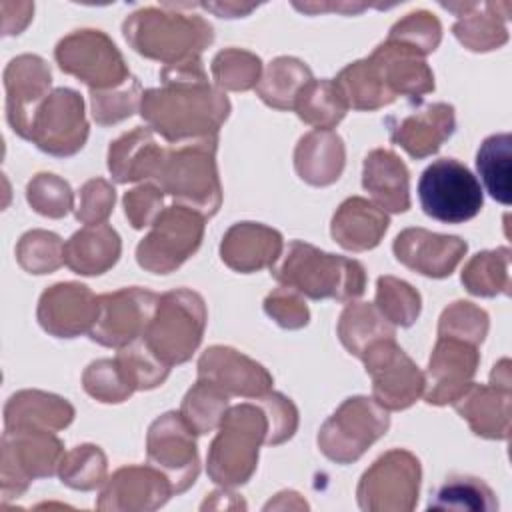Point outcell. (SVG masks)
Segmentation results:
<instances>
[{
    "instance_id": "obj_1",
    "label": "cell",
    "mask_w": 512,
    "mask_h": 512,
    "mask_svg": "<svg viewBox=\"0 0 512 512\" xmlns=\"http://www.w3.org/2000/svg\"><path fill=\"white\" fill-rule=\"evenodd\" d=\"M162 80L164 88L142 94V118L176 144L214 138L230 104L224 94L208 86L200 60L164 68Z\"/></svg>"
},
{
    "instance_id": "obj_2",
    "label": "cell",
    "mask_w": 512,
    "mask_h": 512,
    "mask_svg": "<svg viewBox=\"0 0 512 512\" xmlns=\"http://www.w3.org/2000/svg\"><path fill=\"white\" fill-rule=\"evenodd\" d=\"M268 440L270 416L262 400L230 408L208 450V476L224 488L242 486L256 470L258 446Z\"/></svg>"
},
{
    "instance_id": "obj_3",
    "label": "cell",
    "mask_w": 512,
    "mask_h": 512,
    "mask_svg": "<svg viewBox=\"0 0 512 512\" xmlns=\"http://www.w3.org/2000/svg\"><path fill=\"white\" fill-rule=\"evenodd\" d=\"M274 278L314 300H354L366 286V274L358 260L320 252L300 240L290 242L284 262L274 270Z\"/></svg>"
},
{
    "instance_id": "obj_4",
    "label": "cell",
    "mask_w": 512,
    "mask_h": 512,
    "mask_svg": "<svg viewBox=\"0 0 512 512\" xmlns=\"http://www.w3.org/2000/svg\"><path fill=\"white\" fill-rule=\"evenodd\" d=\"M216 136L180 144L166 150L154 176L162 192L174 196L180 206L202 216H212L220 206V182L214 164Z\"/></svg>"
},
{
    "instance_id": "obj_5",
    "label": "cell",
    "mask_w": 512,
    "mask_h": 512,
    "mask_svg": "<svg viewBox=\"0 0 512 512\" xmlns=\"http://www.w3.org/2000/svg\"><path fill=\"white\" fill-rule=\"evenodd\" d=\"M206 308L202 298L190 290H172L160 296L156 312L140 336L146 348L164 364L186 362L202 340Z\"/></svg>"
},
{
    "instance_id": "obj_6",
    "label": "cell",
    "mask_w": 512,
    "mask_h": 512,
    "mask_svg": "<svg viewBox=\"0 0 512 512\" xmlns=\"http://www.w3.org/2000/svg\"><path fill=\"white\" fill-rule=\"evenodd\" d=\"M418 198L430 218L446 224L472 220L484 204L480 182L454 158H440L422 172Z\"/></svg>"
},
{
    "instance_id": "obj_7",
    "label": "cell",
    "mask_w": 512,
    "mask_h": 512,
    "mask_svg": "<svg viewBox=\"0 0 512 512\" xmlns=\"http://www.w3.org/2000/svg\"><path fill=\"white\" fill-rule=\"evenodd\" d=\"M388 414L378 402L356 396L348 398L322 426L320 450L338 464L358 460L366 448L388 430Z\"/></svg>"
},
{
    "instance_id": "obj_8",
    "label": "cell",
    "mask_w": 512,
    "mask_h": 512,
    "mask_svg": "<svg viewBox=\"0 0 512 512\" xmlns=\"http://www.w3.org/2000/svg\"><path fill=\"white\" fill-rule=\"evenodd\" d=\"M204 216L186 206H170L152 222L150 234L138 244V264L156 274L178 268L200 246Z\"/></svg>"
},
{
    "instance_id": "obj_9",
    "label": "cell",
    "mask_w": 512,
    "mask_h": 512,
    "mask_svg": "<svg viewBox=\"0 0 512 512\" xmlns=\"http://www.w3.org/2000/svg\"><path fill=\"white\" fill-rule=\"evenodd\" d=\"M420 462L406 450L380 456L358 484V504L368 512H410L418 502Z\"/></svg>"
},
{
    "instance_id": "obj_10",
    "label": "cell",
    "mask_w": 512,
    "mask_h": 512,
    "mask_svg": "<svg viewBox=\"0 0 512 512\" xmlns=\"http://www.w3.org/2000/svg\"><path fill=\"white\" fill-rule=\"evenodd\" d=\"M62 458V444L50 430H8L2 450L4 500L18 498L30 480L52 476Z\"/></svg>"
},
{
    "instance_id": "obj_11",
    "label": "cell",
    "mask_w": 512,
    "mask_h": 512,
    "mask_svg": "<svg viewBox=\"0 0 512 512\" xmlns=\"http://www.w3.org/2000/svg\"><path fill=\"white\" fill-rule=\"evenodd\" d=\"M366 372L374 382V400L386 410H402L424 392V376L418 366L396 346L394 338L374 340L362 354Z\"/></svg>"
},
{
    "instance_id": "obj_12",
    "label": "cell",
    "mask_w": 512,
    "mask_h": 512,
    "mask_svg": "<svg viewBox=\"0 0 512 512\" xmlns=\"http://www.w3.org/2000/svg\"><path fill=\"white\" fill-rule=\"evenodd\" d=\"M192 434L194 430L176 412L160 416L148 430V462L168 478L174 494L188 490L200 470Z\"/></svg>"
},
{
    "instance_id": "obj_13",
    "label": "cell",
    "mask_w": 512,
    "mask_h": 512,
    "mask_svg": "<svg viewBox=\"0 0 512 512\" xmlns=\"http://www.w3.org/2000/svg\"><path fill=\"white\" fill-rule=\"evenodd\" d=\"M88 124L78 92L70 88L54 90L36 110L28 140L54 156H70L84 146Z\"/></svg>"
},
{
    "instance_id": "obj_14",
    "label": "cell",
    "mask_w": 512,
    "mask_h": 512,
    "mask_svg": "<svg viewBox=\"0 0 512 512\" xmlns=\"http://www.w3.org/2000/svg\"><path fill=\"white\" fill-rule=\"evenodd\" d=\"M58 64L64 72L78 76L92 90L118 86L128 80V70L116 46L98 30H84L68 36L56 48Z\"/></svg>"
},
{
    "instance_id": "obj_15",
    "label": "cell",
    "mask_w": 512,
    "mask_h": 512,
    "mask_svg": "<svg viewBox=\"0 0 512 512\" xmlns=\"http://www.w3.org/2000/svg\"><path fill=\"white\" fill-rule=\"evenodd\" d=\"M98 300L100 314L90 330V338L102 346L124 348L146 332L160 296L142 288H124L102 294Z\"/></svg>"
},
{
    "instance_id": "obj_16",
    "label": "cell",
    "mask_w": 512,
    "mask_h": 512,
    "mask_svg": "<svg viewBox=\"0 0 512 512\" xmlns=\"http://www.w3.org/2000/svg\"><path fill=\"white\" fill-rule=\"evenodd\" d=\"M478 366L476 346L458 338L440 336L424 380V396L430 404L456 402L472 384Z\"/></svg>"
},
{
    "instance_id": "obj_17",
    "label": "cell",
    "mask_w": 512,
    "mask_h": 512,
    "mask_svg": "<svg viewBox=\"0 0 512 512\" xmlns=\"http://www.w3.org/2000/svg\"><path fill=\"white\" fill-rule=\"evenodd\" d=\"M168 478L154 466H126L106 480L98 500V510H156L172 496Z\"/></svg>"
},
{
    "instance_id": "obj_18",
    "label": "cell",
    "mask_w": 512,
    "mask_h": 512,
    "mask_svg": "<svg viewBox=\"0 0 512 512\" xmlns=\"http://www.w3.org/2000/svg\"><path fill=\"white\" fill-rule=\"evenodd\" d=\"M100 314V300L82 284L66 282L46 290L40 298L38 320L44 330L60 338H74L92 330Z\"/></svg>"
},
{
    "instance_id": "obj_19",
    "label": "cell",
    "mask_w": 512,
    "mask_h": 512,
    "mask_svg": "<svg viewBox=\"0 0 512 512\" xmlns=\"http://www.w3.org/2000/svg\"><path fill=\"white\" fill-rule=\"evenodd\" d=\"M466 252V242L458 236L432 234L422 228H408L394 240L396 258L408 268L432 276H450Z\"/></svg>"
},
{
    "instance_id": "obj_20",
    "label": "cell",
    "mask_w": 512,
    "mask_h": 512,
    "mask_svg": "<svg viewBox=\"0 0 512 512\" xmlns=\"http://www.w3.org/2000/svg\"><path fill=\"white\" fill-rule=\"evenodd\" d=\"M198 372L200 378L234 396H262L272 384V376L260 364L224 346L206 350L198 362Z\"/></svg>"
},
{
    "instance_id": "obj_21",
    "label": "cell",
    "mask_w": 512,
    "mask_h": 512,
    "mask_svg": "<svg viewBox=\"0 0 512 512\" xmlns=\"http://www.w3.org/2000/svg\"><path fill=\"white\" fill-rule=\"evenodd\" d=\"M50 88V70L38 56H20L6 70L8 120L20 136L28 138L30 122Z\"/></svg>"
},
{
    "instance_id": "obj_22",
    "label": "cell",
    "mask_w": 512,
    "mask_h": 512,
    "mask_svg": "<svg viewBox=\"0 0 512 512\" xmlns=\"http://www.w3.org/2000/svg\"><path fill=\"white\" fill-rule=\"evenodd\" d=\"M390 138L410 156L424 158L434 154L454 132V108L448 104H430L404 118H388Z\"/></svg>"
},
{
    "instance_id": "obj_23",
    "label": "cell",
    "mask_w": 512,
    "mask_h": 512,
    "mask_svg": "<svg viewBox=\"0 0 512 512\" xmlns=\"http://www.w3.org/2000/svg\"><path fill=\"white\" fill-rule=\"evenodd\" d=\"M280 250L282 236L276 230L254 222L234 224L226 232L220 246L222 260L238 272H252L272 266L280 256Z\"/></svg>"
},
{
    "instance_id": "obj_24",
    "label": "cell",
    "mask_w": 512,
    "mask_h": 512,
    "mask_svg": "<svg viewBox=\"0 0 512 512\" xmlns=\"http://www.w3.org/2000/svg\"><path fill=\"white\" fill-rule=\"evenodd\" d=\"M456 410L470 422L474 434L506 440L510 434V386H474L454 402Z\"/></svg>"
},
{
    "instance_id": "obj_25",
    "label": "cell",
    "mask_w": 512,
    "mask_h": 512,
    "mask_svg": "<svg viewBox=\"0 0 512 512\" xmlns=\"http://www.w3.org/2000/svg\"><path fill=\"white\" fill-rule=\"evenodd\" d=\"M388 228V216L364 198H348L332 218V236L346 250L374 248Z\"/></svg>"
},
{
    "instance_id": "obj_26",
    "label": "cell",
    "mask_w": 512,
    "mask_h": 512,
    "mask_svg": "<svg viewBox=\"0 0 512 512\" xmlns=\"http://www.w3.org/2000/svg\"><path fill=\"white\" fill-rule=\"evenodd\" d=\"M408 170L390 150H374L364 160V188L374 196L382 210L404 212L410 206Z\"/></svg>"
},
{
    "instance_id": "obj_27",
    "label": "cell",
    "mask_w": 512,
    "mask_h": 512,
    "mask_svg": "<svg viewBox=\"0 0 512 512\" xmlns=\"http://www.w3.org/2000/svg\"><path fill=\"white\" fill-rule=\"evenodd\" d=\"M166 148L158 146L148 128H136L120 136L108 152V168L116 182L154 178Z\"/></svg>"
},
{
    "instance_id": "obj_28",
    "label": "cell",
    "mask_w": 512,
    "mask_h": 512,
    "mask_svg": "<svg viewBox=\"0 0 512 512\" xmlns=\"http://www.w3.org/2000/svg\"><path fill=\"white\" fill-rule=\"evenodd\" d=\"M344 168V144L330 130L306 134L296 148V170L302 180L314 186H326L338 180Z\"/></svg>"
},
{
    "instance_id": "obj_29",
    "label": "cell",
    "mask_w": 512,
    "mask_h": 512,
    "mask_svg": "<svg viewBox=\"0 0 512 512\" xmlns=\"http://www.w3.org/2000/svg\"><path fill=\"white\" fill-rule=\"evenodd\" d=\"M120 256V238L108 224H92L64 244V262L78 274H102Z\"/></svg>"
},
{
    "instance_id": "obj_30",
    "label": "cell",
    "mask_w": 512,
    "mask_h": 512,
    "mask_svg": "<svg viewBox=\"0 0 512 512\" xmlns=\"http://www.w3.org/2000/svg\"><path fill=\"white\" fill-rule=\"evenodd\" d=\"M72 406L52 394L20 392L6 406V426L12 430H58L70 424Z\"/></svg>"
},
{
    "instance_id": "obj_31",
    "label": "cell",
    "mask_w": 512,
    "mask_h": 512,
    "mask_svg": "<svg viewBox=\"0 0 512 512\" xmlns=\"http://www.w3.org/2000/svg\"><path fill=\"white\" fill-rule=\"evenodd\" d=\"M294 108L304 122L318 126V130H328L344 118L348 102L336 82L312 78L298 92Z\"/></svg>"
},
{
    "instance_id": "obj_32",
    "label": "cell",
    "mask_w": 512,
    "mask_h": 512,
    "mask_svg": "<svg viewBox=\"0 0 512 512\" xmlns=\"http://www.w3.org/2000/svg\"><path fill=\"white\" fill-rule=\"evenodd\" d=\"M334 82L348 106L356 110H374L394 100L370 60H360L346 66Z\"/></svg>"
},
{
    "instance_id": "obj_33",
    "label": "cell",
    "mask_w": 512,
    "mask_h": 512,
    "mask_svg": "<svg viewBox=\"0 0 512 512\" xmlns=\"http://www.w3.org/2000/svg\"><path fill=\"white\" fill-rule=\"evenodd\" d=\"M338 334L342 344L350 354L362 358L364 350L380 338H394V328L386 318L370 304H350L338 324Z\"/></svg>"
},
{
    "instance_id": "obj_34",
    "label": "cell",
    "mask_w": 512,
    "mask_h": 512,
    "mask_svg": "<svg viewBox=\"0 0 512 512\" xmlns=\"http://www.w3.org/2000/svg\"><path fill=\"white\" fill-rule=\"evenodd\" d=\"M310 80H312V74L306 64L294 58H278L268 66L256 90L266 104L278 110H288V108H294V100L298 92Z\"/></svg>"
},
{
    "instance_id": "obj_35",
    "label": "cell",
    "mask_w": 512,
    "mask_h": 512,
    "mask_svg": "<svg viewBox=\"0 0 512 512\" xmlns=\"http://www.w3.org/2000/svg\"><path fill=\"white\" fill-rule=\"evenodd\" d=\"M510 148L512 138L508 132L488 136L476 154L478 174L494 200L510 204Z\"/></svg>"
},
{
    "instance_id": "obj_36",
    "label": "cell",
    "mask_w": 512,
    "mask_h": 512,
    "mask_svg": "<svg viewBox=\"0 0 512 512\" xmlns=\"http://www.w3.org/2000/svg\"><path fill=\"white\" fill-rule=\"evenodd\" d=\"M428 508L458 512H490L498 508V500L482 480L472 476H452L430 496Z\"/></svg>"
},
{
    "instance_id": "obj_37",
    "label": "cell",
    "mask_w": 512,
    "mask_h": 512,
    "mask_svg": "<svg viewBox=\"0 0 512 512\" xmlns=\"http://www.w3.org/2000/svg\"><path fill=\"white\" fill-rule=\"evenodd\" d=\"M510 250L498 248L476 254L462 272V284L476 296H496L510 292L508 276Z\"/></svg>"
},
{
    "instance_id": "obj_38",
    "label": "cell",
    "mask_w": 512,
    "mask_h": 512,
    "mask_svg": "<svg viewBox=\"0 0 512 512\" xmlns=\"http://www.w3.org/2000/svg\"><path fill=\"white\" fill-rule=\"evenodd\" d=\"M228 394H224L212 382L200 378L196 386L186 394L182 402V418L194 430V434H206L216 428L226 414Z\"/></svg>"
},
{
    "instance_id": "obj_39",
    "label": "cell",
    "mask_w": 512,
    "mask_h": 512,
    "mask_svg": "<svg viewBox=\"0 0 512 512\" xmlns=\"http://www.w3.org/2000/svg\"><path fill=\"white\" fill-rule=\"evenodd\" d=\"M58 470L66 486L76 490H94L106 480V458L98 446L84 444L68 452Z\"/></svg>"
},
{
    "instance_id": "obj_40",
    "label": "cell",
    "mask_w": 512,
    "mask_h": 512,
    "mask_svg": "<svg viewBox=\"0 0 512 512\" xmlns=\"http://www.w3.org/2000/svg\"><path fill=\"white\" fill-rule=\"evenodd\" d=\"M376 304L380 314L398 326H410L420 314L418 292L410 284L392 276L378 278Z\"/></svg>"
},
{
    "instance_id": "obj_41",
    "label": "cell",
    "mask_w": 512,
    "mask_h": 512,
    "mask_svg": "<svg viewBox=\"0 0 512 512\" xmlns=\"http://www.w3.org/2000/svg\"><path fill=\"white\" fill-rule=\"evenodd\" d=\"M64 260V244L52 232L34 230L22 236L18 244V262L32 274L56 270Z\"/></svg>"
},
{
    "instance_id": "obj_42",
    "label": "cell",
    "mask_w": 512,
    "mask_h": 512,
    "mask_svg": "<svg viewBox=\"0 0 512 512\" xmlns=\"http://www.w3.org/2000/svg\"><path fill=\"white\" fill-rule=\"evenodd\" d=\"M84 388L100 402H122L136 390L118 360L92 362L84 372Z\"/></svg>"
},
{
    "instance_id": "obj_43",
    "label": "cell",
    "mask_w": 512,
    "mask_h": 512,
    "mask_svg": "<svg viewBox=\"0 0 512 512\" xmlns=\"http://www.w3.org/2000/svg\"><path fill=\"white\" fill-rule=\"evenodd\" d=\"M488 332V316L484 310L476 308L470 302H454L440 316L438 334L458 338L470 344H478L484 340Z\"/></svg>"
},
{
    "instance_id": "obj_44",
    "label": "cell",
    "mask_w": 512,
    "mask_h": 512,
    "mask_svg": "<svg viewBox=\"0 0 512 512\" xmlns=\"http://www.w3.org/2000/svg\"><path fill=\"white\" fill-rule=\"evenodd\" d=\"M212 74L222 88L248 90L258 82L260 60L248 52L226 50L214 58Z\"/></svg>"
},
{
    "instance_id": "obj_45",
    "label": "cell",
    "mask_w": 512,
    "mask_h": 512,
    "mask_svg": "<svg viewBox=\"0 0 512 512\" xmlns=\"http://www.w3.org/2000/svg\"><path fill=\"white\" fill-rule=\"evenodd\" d=\"M28 202L36 212L60 218L72 208V192L70 186L54 174H38L28 184Z\"/></svg>"
},
{
    "instance_id": "obj_46",
    "label": "cell",
    "mask_w": 512,
    "mask_h": 512,
    "mask_svg": "<svg viewBox=\"0 0 512 512\" xmlns=\"http://www.w3.org/2000/svg\"><path fill=\"white\" fill-rule=\"evenodd\" d=\"M114 206V188L102 180H88L80 190V208L76 210V218L88 226L100 224L108 218Z\"/></svg>"
},
{
    "instance_id": "obj_47",
    "label": "cell",
    "mask_w": 512,
    "mask_h": 512,
    "mask_svg": "<svg viewBox=\"0 0 512 512\" xmlns=\"http://www.w3.org/2000/svg\"><path fill=\"white\" fill-rule=\"evenodd\" d=\"M138 82L120 92L92 90V110L98 124H112L130 116L138 102Z\"/></svg>"
},
{
    "instance_id": "obj_48",
    "label": "cell",
    "mask_w": 512,
    "mask_h": 512,
    "mask_svg": "<svg viewBox=\"0 0 512 512\" xmlns=\"http://www.w3.org/2000/svg\"><path fill=\"white\" fill-rule=\"evenodd\" d=\"M264 308H266L268 316H272L284 328H300V326H306V322H308V308L298 298L296 290H292L288 286L274 290L266 298Z\"/></svg>"
},
{
    "instance_id": "obj_49",
    "label": "cell",
    "mask_w": 512,
    "mask_h": 512,
    "mask_svg": "<svg viewBox=\"0 0 512 512\" xmlns=\"http://www.w3.org/2000/svg\"><path fill=\"white\" fill-rule=\"evenodd\" d=\"M162 190L154 186H140L124 196V208L126 216L132 222L134 228H144L146 224L154 222L156 216L160 214V204H162Z\"/></svg>"
}]
</instances>
